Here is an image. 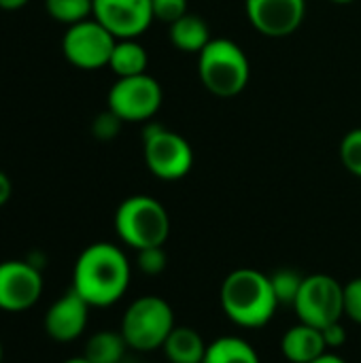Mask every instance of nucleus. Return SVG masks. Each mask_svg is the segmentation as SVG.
<instances>
[{"mask_svg":"<svg viewBox=\"0 0 361 363\" xmlns=\"http://www.w3.org/2000/svg\"><path fill=\"white\" fill-rule=\"evenodd\" d=\"M143 151L149 172L162 181H179L194 166V149L179 134L160 123H149L143 132Z\"/></svg>","mask_w":361,"mask_h":363,"instance_id":"6","label":"nucleus"},{"mask_svg":"<svg viewBox=\"0 0 361 363\" xmlns=\"http://www.w3.org/2000/svg\"><path fill=\"white\" fill-rule=\"evenodd\" d=\"M43 274L28 259L0 262V311L23 313L43 296Z\"/></svg>","mask_w":361,"mask_h":363,"instance_id":"10","label":"nucleus"},{"mask_svg":"<svg viewBox=\"0 0 361 363\" xmlns=\"http://www.w3.org/2000/svg\"><path fill=\"white\" fill-rule=\"evenodd\" d=\"M340 162L343 166L361 179V128L347 132L340 140Z\"/></svg>","mask_w":361,"mask_h":363,"instance_id":"22","label":"nucleus"},{"mask_svg":"<svg viewBox=\"0 0 361 363\" xmlns=\"http://www.w3.org/2000/svg\"><path fill=\"white\" fill-rule=\"evenodd\" d=\"M168 36H170V43L179 51H185V53H200L213 38L209 23L196 13H185L181 19L170 23Z\"/></svg>","mask_w":361,"mask_h":363,"instance_id":"16","label":"nucleus"},{"mask_svg":"<svg viewBox=\"0 0 361 363\" xmlns=\"http://www.w3.org/2000/svg\"><path fill=\"white\" fill-rule=\"evenodd\" d=\"M117 38L94 17L68 26L62 36V53L64 57L81 70H98L109 66L113 47Z\"/></svg>","mask_w":361,"mask_h":363,"instance_id":"9","label":"nucleus"},{"mask_svg":"<svg viewBox=\"0 0 361 363\" xmlns=\"http://www.w3.org/2000/svg\"><path fill=\"white\" fill-rule=\"evenodd\" d=\"M330 2H334V4H351L355 0H330Z\"/></svg>","mask_w":361,"mask_h":363,"instance_id":"32","label":"nucleus"},{"mask_svg":"<svg viewBox=\"0 0 361 363\" xmlns=\"http://www.w3.org/2000/svg\"><path fill=\"white\" fill-rule=\"evenodd\" d=\"M268 277H270V285H272V291H274L279 304L294 306V302H296V298H298V294L302 289L304 277L298 270H291V268H279Z\"/></svg>","mask_w":361,"mask_h":363,"instance_id":"21","label":"nucleus"},{"mask_svg":"<svg viewBox=\"0 0 361 363\" xmlns=\"http://www.w3.org/2000/svg\"><path fill=\"white\" fill-rule=\"evenodd\" d=\"M64 363H91V362H89V359H85V357L81 355V357H72V359H66Z\"/></svg>","mask_w":361,"mask_h":363,"instance_id":"31","label":"nucleus"},{"mask_svg":"<svg viewBox=\"0 0 361 363\" xmlns=\"http://www.w3.org/2000/svg\"><path fill=\"white\" fill-rule=\"evenodd\" d=\"M147 66H149V55L136 38H117L109 60V68L117 74V79L145 74Z\"/></svg>","mask_w":361,"mask_h":363,"instance_id":"17","label":"nucleus"},{"mask_svg":"<svg viewBox=\"0 0 361 363\" xmlns=\"http://www.w3.org/2000/svg\"><path fill=\"white\" fill-rule=\"evenodd\" d=\"M345 317L361 325V277L345 285Z\"/></svg>","mask_w":361,"mask_h":363,"instance_id":"26","label":"nucleus"},{"mask_svg":"<svg viewBox=\"0 0 361 363\" xmlns=\"http://www.w3.org/2000/svg\"><path fill=\"white\" fill-rule=\"evenodd\" d=\"M323 334V340H326V347L328 349H340L345 342H347V330L340 321H334L330 325H326L321 330Z\"/></svg>","mask_w":361,"mask_h":363,"instance_id":"27","label":"nucleus"},{"mask_svg":"<svg viewBox=\"0 0 361 363\" xmlns=\"http://www.w3.org/2000/svg\"><path fill=\"white\" fill-rule=\"evenodd\" d=\"M219 300L226 317L247 330L270 323L281 306L272 291L270 277L253 268H238L230 272L221 283Z\"/></svg>","mask_w":361,"mask_h":363,"instance_id":"2","label":"nucleus"},{"mask_svg":"<svg viewBox=\"0 0 361 363\" xmlns=\"http://www.w3.org/2000/svg\"><path fill=\"white\" fill-rule=\"evenodd\" d=\"M281 353L287 362L311 363L317 357H321L323 353H328V347H326L321 330L306 325V323H298L283 334Z\"/></svg>","mask_w":361,"mask_h":363,"instance_id":"14","label":"nucleus"},{"mask_svg":"<svg viewBox=\"0 0 361 363\" xmlns=\"http://www.w3.org/2000/svg\"><path fill=\"white\" fill-rule=\"evenodd\" d=\"M202 363H262L257 351L238 336H221L206 347Z\"/></svg>","mask_w":361,"mask_h":363,"instance_id":"18","label":"nucleus"},{"mask_svg":"<svg viewBox=\"0 0 361 363\" xmlns=\"http://www.w3.org/2000/svg\"><path fill=\"white\" fill-rule=\"evenodd\" d=\"M174 325V311L164 298L143 296L126 308L119 332L130 349L138 353H151L164 347Z\"/></svg>","mask_w":361,"mask_h":363,"instance_id":"5","label":"nucleus"},{"mask_svg":"<svg viewBox=\"0 0 361 363\" xmlns=\"http://www.w3.org/2000/svg\"><path fill=\"white\" fill-rule=\"evenodd\" d=\"M0 363H2V342H0Z\"/></svg>","mask_w":361,"mask_h":363,"instance_id":"33","label":"nucleus"},{"mask_svg":"<svg viewBox=\"0 0 361 363\" xmlns=\"http://www.w3.org/2000/svg\"><path fill=\"white\" fill-rule=\"evenodd\" d=\"M130 262L117 245L94 242L74 262L72 289L91 308H106L123 298L130 287Z\"/></svg>","mask_w":361,"mask_h":363,"instance_id":"1","label":"nucleus"},{"mask_svg":"<svg viewBox=\"0 0 361 363\" xmlns=\"http://www.w3.org/2000/svg\"><path fill=\"white\" fill-rule=\"evenodd\" d=\"M136 264L138 270L147 277H157L166 270L168 266V257L164 247H149V249H140L136 251Z\"/></svg>","mask_w":361,"mask_h":363,"instance_id":"23","label":"nucleus"},{"mask_svg":"<svg viewBox=\"0 0 361 363\" xmlns=\"http://www.w3.org/2000/svg\"><path fill=\"white\" fill-rule=\"evenodd\" d=\"M300 323L323 330L326 325L345 317V285L330 274L304 277L302 289L294 302Z\"/></svg>","mask_w":361,"mask_h":363,"instance_id":"7","label":"nucleus"},{"mask_svg":"<svg viewBox=\"0 0 361 363\" xmlns=\"http://www.w3.org/2000/svg\"><path fill=\"white\" fill-rule=\"evenodd\" d=\"M51 19L64 26H74L94 17V0H45Z\"/></svg>","mask_w":361,"mask_h":363,"instance_id":"20","label":"nucleus"},{"mask_svg":"<svg viewBox=\"0 0 361 363\" xmlns=\"http://www.w3.org/2000/svg\"><path fill=\"white\" fill-rule=\"evenodd\" d=\"M98 19L115 38H138L153 21L151 0H94Z\"/></svg>","mask_w":361,"mask_h":363,"instance_id":"12","label":"nucleus"},{"mask_svg":"<svg viewBox=\"0 0 361 363\" xmlns=\"http://www.w3.org/2000/svg\"><path fill=\"white\" fill-rule=\"evenodd\" d=\"M13 196V183L6 172L0 170V206H4Z\"/></svg>","mask_w":361,"mask_h":363,"instance_id":"28","label":"nucleus"},{"mask_svg":"<svg viewBox=\"0 0 361 363\" xmlns=\"http://www.w3.org/2000/svg\"><path fill=\"white\" fill-rule=\"evenodd\" d=\"M198 77L213 96L234 98L247 87L251 64L238 43L230 38H211L198 53Z\"/></svg>","mask_w":361,"mask_h":363,"instance_id":"3","label":"nucleus"},{"mask_svg":"<svg viewBox=\"0 0 361 363\" xmlns=\"http://www.w3.org/2000/svg\"><path fill=\"white\" fill-rule=\"evenodd\" d=\"M311 363H347V362H345L340 355H336V353H330V351H328V353H323L321 357H317L315 362H311Z\"/></svg>","mask_w":361,"mask_h":363,"instance_id":"30","label":"nucleus"},{"mask_svg":"<svg viewBox=\"0 0 361 363\" xmlns=\"http://www.w3.org/2000/svg\"><path fill=\"white\" fill-rule=\"evenodd\" d=\"M89 304L70 287L62 298H57L49 311L45 313V332L55 342H72L77 340L89 319Z\"/></svg>","mask_w":361,"mask_h":363,"instance_id":"13","label":"nucleus"},{"mask_svg":"<svg viewBox=\"0 0 361 363\" xmlns=\"http://www.w3.org/2000/svg\"><path fill=\"white\" fill-rule=\"evenodd\" d=\"M128 349L130 347H128L126 338L121 336V332L100 330V332L91 334L89 340L85 342L83 357L91 363H121Z\"/></svg>","mask_w":361,"mask_h":363,"instance_id":"19","label":"nucleus"},{"mask_svg":"<svg viewBox=\"0 0 361 363\" xmlns=\"http://www.w3.org/2000/svg\"><path fill=\"white\" fill-rule=\"evenodd\" d=\"M151 6H153V19L168 26L181 19L185 13H189L187 0H151Z\"/></svg>","mask_w":361,"mask_h":363,"instance_id":"24","label":"nucleus"},{"mask_svg":"<svg viewBox=\"0 0 361 363\" xmlns=\"http://www.w3.org/2000/svg\"><path fill=\"white\" fill-rule=\"evenodd\" d=\"M249 23L268 38L291 36L306 17V0H245Z\"/></svg>","mask_w":361,"mask_h":363,"instance_id":"11","label":"nucleus"},{"mask_svg":"<svg viewBox=\"0 0 361 363\" xmlns=\"http://www.w3.org/2000/svg\"><path fill=\"white\" fill-rule=\"evenodd\" d=\"M115 232L134 251L164 247L170 234V217L164 204L151 196H130L115 211Z\"/></svg>","mask_w":361,"mask_h":363,"instance_id":"4","label":"nucleus"},{"mask_svg":"<svg viewBox=\"0 0 361 363\" xmlns=\"http://www.w3.org/2000/svg\"><path fill=\"white\" fill-rule=\"evenodd\" d=\"M121 119L113 113V111H104V113H100L96 119H94V123H91V132H94V136L98 138V140H113L117 134H119V130H121Z\"/></svg>","mask_w":361,"mask_h":363,"instance_id":"25","label":"nucleus"},{"mask_svg":"<svg viewBox=\"0 0 361 363\" xmlns=\"http://www.w3.org/2000/svg\"><path fill=\"white\" fill-rule=\"evenodd\" d=\"M30 0H0V9H4V11H17V9H21V6H26Z\"/></svg>","mask_w":361,"mask_h":363,"instance_id":"29","label":"nucleus"},{"mask_svg":"<svg viewBox=\"0 0 361 363\" xmlns=\"http://www.w3.org/2000/svg\"><path fill=\"white\" fill-rule=\"evenodd\" d=\"M206 342L198 330L187 325H174L168 334L162 351L170 363H202L206 355Z\"/></svg>","mask_w":361,"mask_h":363,"instance_id":"15","label":"nucleus"},{"mask_svg":"<svg viewBox=\"0 0 361 363\" xmlns=\"http://www.w3.org/2000/svg\"><path fill=\"white\" fill-rule=\"evenodd\" d=\"M162 100V85L147 72L117 79L106 96L109 111H113L123 123L149 121L160 111Z\"/></svg>","mask_w":361,"mask_h":363,"instance_id":"8","label":"nucleus"}]
</instances>
